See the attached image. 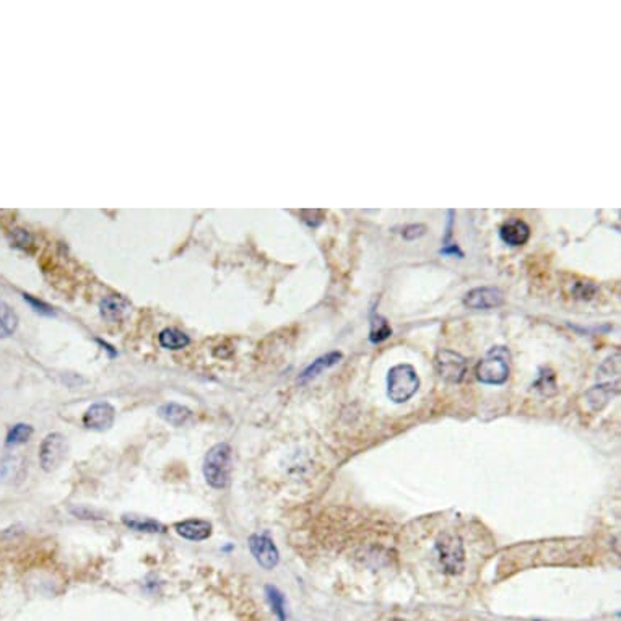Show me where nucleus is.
Returning a JSON list of instances; mask_svg holds the SVG:
<instances>
[{
  "instance_id": "1",
  "label": "nucleus",
  "mask_w": 621,
  "mask_h": 621,
  "mask_svg": "<svg viewBox=\"0 0 621 621\" xmlns=\"http://www.w3.org/2000/svg\"><path fill=\"white\" fill-rule=\"evenodd\" d=\"M203 478L208 486L224 490L229 485L233 472V451L228 442H217L208 449L202 465Z\"/></svg>"
},
{
  "instance_id": "2",
  "label": "nucleus",
  "mask_w": 621,
  "mask_h": 621,
  "mask_svg": "<svg viewBox=\"0 0 621 621\" xmlns=\"http://www.w3.org/2000/svg\"><path fill=\"white\" fill-rule=\"evenodd\" d=\"M511 353L506 346H493L476 366V378L480 382L501 385L510 379Z\"/></svg>"
},
{
  "instance_id": "3",
  "label": "nucleus",
  "mask_w": 621,
  "mask_h": 621,
  "mask_svg": "<svg viewBox=\"0 0 621 621\" xmlns=\"http://www.w3.org/2000/svg\"><path fill=\"white\" fill-rule=\"evenodd\" d=\"M420 389V378L411 365H397L387 374V397L394 404H405Z\"/></svg>"
},
{
  "instance_id": "4",
  "label": "nucleus",
  "mask_w": 621,
  "mask_h": 621,
  "mask_svg": "<svg viewBox=\"0 0 621 621\" xmlns=\"http://www.w3.org/2000/svg\"><path fill=\"white\" fill-rule=\"evenodd\" d=\"M439 563L447 574H460L465 566L464 543L456 533H442L436 542Z\"/></svg>"
},
{
  "instance_id": "5",
  "label": "nucleus",
  "mask_w": 621,
  "mask_h": 621,
  "mask_svg": "<svg viewBox=\"0 0 621 621\" xmlns=\"http://www.w3.org/2000/svg\"><path fill=\"white\" fill-rule=\"evenodd\" d=\"M68 454V441L62 433H49L41 441L40 446V465L44 472L51 474L57 470L67 459Z\"/></svg>"
},
{
  "instance_id": "6",
  "label": "nucleus",
  "mask_w": 621,
  "mask_h": 621,
  "mask_svg": "<svg viewBox=\"0 0 621 621\" xmlns=\"http://www.w3.org/2000/svg\"><path fill=\"white\" fill-rule=\"evenodd\" d=\"M435 368L442 381L459 384L467 373V360L457 351L439 350L435 358Z\"/></svg>"
},
{
  "instance_id": "7",
  "label": "nucleus",
  "mask_w": 621,
  "mask_h": 621,
  "mask_svg": "<svg viewBox=\"0 0 621 621\" xmlns=\"http://www.w3.org/2000/svg\"><path fill=\"white\" fill-rule=\"evenodd\" d=\"M248 545L257 565L264 567V569H274L278 565V561H280V553H278L277 545L269 535L253 533L248 540Z\"/></svg>"
},
{
  "instance_id": "8",
  "label": "nucleus",
  "mask_w": 621,
  "mask_h": 621,
  "mask_svg": "<svg viewBox=\"0 0 621 621\" xmlns=\"http://www.w3.org/2000/svg\"><path fill=\"white\" fill-rule=\"evenodd\" d=\"M83 426L87 430L104 433L112 428L116 421V409L109 402H95L83 414Z\"/></svg>"
},
{
  "instance_id": "9",
  "label": "nucleus",
  "mask_w": 621,
  "mask_h": 621,
  "mask_svg": "<svg viewBox=\"0 0 621 621\" xmlns=\"http://www.w3.org/2000/svg\"><path fill=\"white\" fill-rule=\"evenodd\" d=\"M505 303V294L500 288L495 287H480L474 288L472 291H469L464 298V304L469 309L475 310H488L496 309Z\"/></svg>"
},
{
  "instance_id": "10",
  "label": "nucleus",
  "mask_w": 621,
  "mask_h": 621,
  "mask_svg": "<svg viewBox=\"0 0 621 621\" xmlns=\"http://www.w3.org/2000/svg\"><path fill=\"white\" fill-rule=\"evenodd\" d=\"M174 532L189 542H203V540L210 538L213 533L212 522L205 521V519H186V521L176 522Z\"/></svg>"
},
{
  "instance_id": "11",
  "label": "nucleus",
  "mask_w": 621,
  "mask_h": 621,
  "mask_svg": "<svg viewBox=\"0 0 621 621\" xmlns=\"http://www.w3.org/2000/svg\"><path fill=\"white\" fill-rule=\"evenodd\" d=\"M128 309H131V303L126 298L119 296V294H109V296H104L101 299L100 303L101 318L111 324L121 322L126 318Z\"/></svg>"
},
{
  "instance_id": "12",
  "label": "nucleus",
  "mask_w": 621,
  "mask_h": 621,
  "mask_svg": "<svg viewBox=\"0 0 621 621\" xmlns=\"http://www.w3.org/2000/svg\"><path fill=\"white\" fill-rule=\"evenodd\" d=\"M502 243L510 246H524L530 238V227L521 218H511L500 229Z\"/></svg>"
},
{
  "instance_id": "13",
  "label": "nucleus",
  "mask_w": 621,
  "mask_h": 621,
  "mask_svg": "<svg viewBox=\"0 0 621 621\" xmlns=\"http://www.w3.org/2000/svg\"><path fill=\"white\" fill-rule=\"evenodd\" d=\"M157 414L159 418L168 423L171 426L181 428L189 425L194 420V411L187 409L186 405H181L178 402H168L158 406Z\"/></svg>"
},
{
  "instance_id": "14",
  "label": "nucleus",
  "mask_w": 621,
  "mask_h": 621,
  "mask_svg": "<svg viewBox=\"0 0 621 621\" xmlns=\"http://www.w3.org/2000/svg\"><path fill=\"white\" fill-rule=\"evenodd\" d=\"M340 360H342V353L340 351L325 353V355L315 358V360L310 363V365L306 369H304L301 374H299L298 381L299 382L313 381V379L320 376V374H322L324 371H327V369L334 368L335 365H339Z\"/></svg>"
},
{
  "instance_id": "15",
  "label": "nucleus",
  "mask_w": 621,
  "mask_h": 621,
  "mask_svg": "<svg viewBox=\"0 0 621 621\" xmlns=\"http://www.w3.org/2000/svg\"><path fill=\"white\" fill-rule=\"evenodd\" d=\"M122 524L127 529L135 530V532H142V533H164L166 527L164 524H162L157 519L152 517H145V516H137V514H124L121 517Z\"/></svg>"
},
{
  "instance_id": "16",
  "label": "nucleus",
  "mask_w": 621,
  "mask_h": 621,
  "mask_svg": "<svg viewBox=\"0 0 621 621\" xmlns=\"http://www.w3.org/2000/svg\"><path fill=\"white\" fill-rule=\"evenodd\" d=\"M158 342L159 345L166 350H183V348L191 345V337L186 334V332L174 329V327H168L159 332L158 335Z\"/></svg>"
},
{
  "instance_id": "17",
  "label": "nucleus",
  "mask_w": 621,
  "mask_h": 621,
  "mask_svg": "<svg viewBox=\"0 0 621 621\" xmlns=\"http://www.w3.org/2000/svg\"><path fill=\"white\" fill-rule=\"evenodd\" d=\"M18 327V315L8 306L7 303L0 299V339H7L13 335Z\"/></svg>"
},
{
  "instance_id": "18",
  "label": "nucleus",
  "mask_w": 621,
  "mask_h": 621,
  "mask_svg": "<svg viewBox=\"0 0 621 621\" xmlns=\"http://www.w3.org/2000/svg\"><path fill=\"white\" fill-rule=\"evenodd\" d=\"M613 390L618 392V387L612 389V384L596 385L587 392V402L593 406V410H601L602 406L613 397Z\"/></svg>"
},
{
  "instance_id": "19",
  "label": "nucleus",
  "mask_w": 621,
  "mask_h": 621,
  "mask_svg": "<svg viewBox=\"0 0 621 621\" xmlns=\"http://www.w3.org/2000/svg\"><path fill=\"white\" fill-rule=\"evenodd\" d=\"M33 426L31 425H25V423H18V425L12 426L7 433V438H5V444L7 446H21V444H26L30 441V438L33 436Z\"/></svg>"
},
{
  "instance_id": "20",
  "label": "nucleus",
  "mask_w": 621,
  "mask_h": 621,
  "mask_svg": "<svg viewBox=\"0 0 621 621\" xmlns=\"http://www.w3.org/2000/svg\"><path fill=\"white\" fill-rule=\"evenodd\" d=\"M371 320L373 322H371V332H369V340H371L373 344H381V342L387 340L389 337L392 335V329H390L387 320L381 318V315L373 314Z\"/></svg>"
},
{
  "instance_id": "21",
  "label": "nucleus",
  "mask_w": 621,
  "mask_h": 621,
  "mask_svg": "<svg viewBox=\"0 0 621 621\" xmlns=\"http://www.w3.org/2000/svg\"><path fill=\"white\" fill-rule=\"evenodd\" d=\"M265 593H267V598H269V602H270L272 610H274V613L278 617V621H287L285 597H283V593L274 586H267Z\"/></svg>"
},
{
  "instance_id": "22",
  "label": "nucleus",
  "mask_w": 621,
  "mask_h": 621,
  "mask_svg": "<svg viewBox=\"0 0 621 621\" xmlns=\"http://www.w3.org/2000/svg\"><path fill=\"white\" fill-rule=\"evenodd\" d=\"M71 514L73 517L82 519V521H103L104 514L90 506H73L71 507Z\"/></svg>"
},
{
  "instance_id": "23",
  "label": "nucleus",
  "mask_w": 621,
  "mask_h": 621,
  "mask_svg": "<svg viewBox=\"0 0 621 621\" xmlns=\"http://www.w3.org/2000/svg\"><path fill=\"white\" fill-rule=\"evenodd\" d=\"M23 299L30 304L31 308H33V310H35V313H37V314L49 315V318H51V315H56L54 308L49 306V304L44 303V301H41V299L33 298V296H31V294H26V293L23 294Z\"/></svg>"
},
{
  "instance_id": "24",
  "label": "nucleus",
  "mask_w": 621,
  "mask_h": 621,
  "mask_svg": "<svg viewBox=\"0 0 621 621\" xmlns=\"http://www.w3.org/2000/svg\"><path fill=\"white\" fill-rule=\"evenodd\" d=\"M425 234H426L425 224H409V227H405L402 231V236L406 241H415L421 236H425Z\"/></svg>"
},
{
  "instance_id": "25",
  "label": "nucleus",
  "mask_w": 621,
  "mask_h": 621,
  "mask_svg": "<svg viewBox=\"0 0 621 621\" xmlns=\"http://www.w3.org/2000/svg\"><path fill=\"white\" fill-rule=\"evenodd\" d=\"M548 374H550V369H542V371H540V378H538V381L535 382V387L537 389H540V390H543V394H547V395H550L548 394V387H551L556 392V384H555V378H551L550 381H548Z\"/></svg>"
},
{
  "instance_id": "26",
  "label": "nucleus",
  "mask_w": 621,
  "mask_h": 621,
  "mask_svg": "<svg viewBox=\"0 0 621 621\" xmlns=\"http://www.w3.org/2000/svg\"><path fill=\"white\" fill-rule=\"evenodd\" d=\"M441 254L449 255V257H454V255L464 257V253H462V251H460V248L457 246V243L444 244V246H442V249H441Z\"/></svg>"
},
{
  "instance_id": "27",
  "label": "nucleus",
  "mask_w": 621,
  "mask_h": 621,
  "mask_svg": "<svg viewBox=\"0 0 621 621\" xmlns=\"http://www.w3.org/2000/svg\"><path fill=\"white\" fill-rule=\"evenodd\" d=\"M15 243H17V246L30 244V243H31L30 234L26 233L25 229H17V231H15Z\"/></svg>"
}]
</instances>
